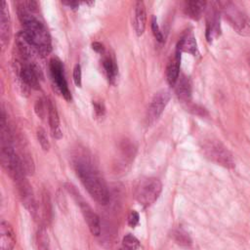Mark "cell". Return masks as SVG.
I'll return each instance as SVG.
<instances>
[{"instance_id": "obj_2", "label": "cell", "mask_w": 250, "mask_h": 250, "mask_svg": "<svg viewBox=\"0 0 250 250\" xmlns=\"http://www.w3.org/2000/svg\"><path fill=\"white\" fill-rule=\"evenodd\" d=\"M18 17L23 26V34L28 42L41 56L48 55L52 50L51 38L44 23L37 17L38 12L30 11L24 1L18 3Z\"/></svg>"}, {"instance_id": "obj_9", "label": "cell", "mask_w": 250, "mask_h": 250, "mask_svg": "<svg viewBox=\"0 0 250 250\" xmlns=\"http://www.w3.org/2000/svg\"><path fill=\"white\" fill-rule=\"evenodd\" d=\"M212 8L209 9L206 20V38L209 42L217 38L221 34L220 25V10L216 2L211 3Z\"/></svg>"}, {"instance_id": "obj_16", "label": "cell", "mask_w": 250, "mask_h": 250, "mask_svg": "<svg viewBox=\"0 0 250 250\" xmlns=\"http://www.w3.org/2000/svg\"><path fill=\"white\" fill-rule=\"evenodd\" d=\"M177 50L181 53L185 52V53H189L193 56L197 55V44H196L194 35L191 31H187L182 36V38L178 42Z\"/></svg>"}, {"instance_id": "obj_14", "label": "cell", "mask_w": 250, "mask_h": 250, "mask_svg": "<svg viewBox=\"0 0 250 250\" xmlns=\"http://www.w3.org/2000/svg\"><path fill=\"white\" fill-rule=\"evenodd\" d=\"M146 7L143 1H137L134 11V28L138 36L143 35L146 28Z\"/></svg>"}, {"instance_id": "obj_15", "label": "cell", "mask_w": 250, "mask_h": 250, "mask_svg": "<svg viewBox=\"0 0 250 250\" xmlns=\"http://www.w3.org/2000/svg\"><path fill=\"white\" fill-rule=\"evenodd\" d=\"M11 35V21L9 11L7 9V3L5 1L1 4V18H0V37L2 45L6 44Z\"/></svg>"}, {"instance_id": "obj_26", "label": "cell", "mask_w": 250, "mask_h": 250, "mask_svg": "<svg viewBox=\"0 0 250 250\" xmlns=\"http://www.w3.org/2000/svg\"><path fill=\"white\" fill-rule=\"evenodd\" d=\"M73 81L77 87H81L82 85V72H81V66L79 63H76L73 67Z\"/></svg>"}, {"instance_id": "obj_22", "label": "cell", "mask_w": 250, "mask_h": 250, "mask_svg": "<svg viewBox=\"0 0 250 250\" xmlns=\"http://www.w3.org/2000/svg\"><path fill=\"white\" fill-rule=\"evenodd\" d=\"M122 247L127 250H138L140 248V242L134 235L127 234L123 237Z\"/></svg>"}, {"instance_id": "obj_12", "label": "cell", "mask_w": 250, "mask_h": 250, "mask_svg": "<svg viewBox=\"0 0 250 250\" xmlns=\"http://www.w3.org/2000/svg\"><path fill=\"white\" fill-rule=\"evenodd\" d=\"M15 244L16 236L11 225L5 221H2L0 226V249L12 250Z\"/></svg>"}, {"instance_id": "obj_11", "label": "cell", "mask_w": 250, "mask_h": 250, "mask_svg": "<svg viewBox=\"0 0 250 250\" xmlns=\"http://www.w3.org/2000/svg\"><path fill=\"white\" fill-rule=\"evenodd\" d=\"M47 107H48V121H49V126L51 130V134L53 138L60 140L62 137V132L61 129V124H60V117L58 110L53 104L51 100L47 101Z\"/></svg>"}, {"instance_id": "obj_13", "label": "cell", "mask_w": 250, "mask_h": 250, "mask_svg": "<svg viewBox=\"0 0 250 250\" xmlns=\"http://www.w3.org/2000/svg\"><path fill=\"white\" fill-rule=\"evenodd\" d=\"M181 64V52L176 50L173 58L168 62L166 66V79L171 86H175L179 79Z\"/></svg>"}, {"instance_id": "obj_5", "label": "cell", "mask_w": 250, "mask_h": 250, "mask_svg": "<svg viewBox=\"0 0 250 250\" xmlns=\"http://www.w3.org/2000/svg\"><path fill=\"white\" fill-rule=\"evenodd\" d=\"M162 190L161 182L153 177L142 180L135 190L137 201L145 208L152 205L159 197Z\"/></svg>"}, {"instance_id": "obj_28", "label": "cell", "mask_w": 250, "mask_h": 250, "mask_svg": "<svg viewBox=\"0 0 250 250\" xmlns=\"http://www.w3.org/2000/svg\"><path fill=\"white\" fill-rule=\"evenodd\" d=\"M139 221H140V217H139L138 212H136L135 210L131 211L130 214H129V217H128V224H129V226L131 228H135L139 224Z\"/></svg>"}, {"instance_id": "obj_30", "label": "cell", "mask_w": 250, "mask_h": 250, "mask_svg": "<svg viewBox=\"0 0 250 250\" xmlns=\"http://www.w3.org/2000/svg\"><path fill=\"white\" fill-rule=\"evenodd\" d=\"M92 48H93V50H95L98 53H103L104 52V46L100 42H94L92 44Z\"/></svg>"}, {"instance_id": "obj_10", "label": "cell", "mask_w": 250, "mask_h": 250, "mask_svg": "<svg viewBox=\"0 0 250 250\" xmlns=\"http://www.w3.org/2000/svg\"><path fill=\"white\" fill-rule=\"evenodd\" d=\"M17 185V188H18V192H19V196L23 204V206L31 213L34 214L35 213V201H34V197H33V192H32V188L29 185V183L26 180V177L18 180L15 182Z\"/></svg>"}, {"instance_id": "obj_27", "label": "cell", "mask_w": 250, "mask_h": 250, "mask_svg": "<svg viewBox=\"0 0 250 250\" xmlns=\"http://www.w3.org/2000/svg\"><path fill=\"white\" fill-rule=\"evenodd\" d=\"M151 29H152L153 35L157 39V41L162 42L163 41V35H162V32L159 29L156 18L154 16H152V18H151Z\"/></svg>"}, {"instance_id": "obj_20", "label": "cell", "mask_w": 250, "mask_h": 250, "mask_svg": "<svg viewBox=\"0 0 250 250\" xmlns=\"http://www.w3.org/2000/svg\"><path fill=\"white\" fill-rule=\"evenodd\" d=\"M171 236L174 239V241L182 247L188 248V247L191 246V244H192V240H191L190 236L188 235V233L182 229H173L171 232Z\"/></svg>"}, {"instance_id": "obj_1", "label": "cell", "mask_w": 250, "mask_h": 250, "mask_svg": "<svg viewBox=\"0 0 250 250\" xmlns=\"http://www.w3.org/2000/svg\"><path fill=\"white\" fill-rule=\"evenodd\" d=\"M73 167L88 193L98 203L105 205L109 200L108 188L93 161L84 154H78L73 160Z\"/></svg>"}, {"instance_id": "obj_3", "label": "cell", "mask_w": 250, "mask_h": 250, "mask_svg": "<svg viewBox=\"0 0 250 250\" xmlns=\"http://www.w3.org/2000/svg\"><path fill=\"white\" fill-rule=\"evenodd\" d=\"M217 6L233 27V29L240 35L246 36L250 34V19L241 11L235 3L230 1H218Z\"/></svg>"}, {"instance_id": "obj_18", "label": "cell", "mask_w": 250, "mask_h": 250, "mask_svg": "<svg viewBox=\"0 0 250 250\" xmlns=\"http://www.w3.org/2000/svg\"><path fill=\"white\" fill-rule=\"evenodd\" d=\"M207 6V2L200 0H191L185 3V12L192 20H199Z\"/></svg>"}, {"instance_id": "obj_7", "label": "cell", "mask_w": 250, "mask_h": 250, "mask_svg": "<svg viewBox=\"0 0 250 250\" xmlns=\"http://www.w3.org/2000/svg\"><path fill=\"white\" fill-rule=\"evenodd\" d=\"M170 100V93L167 90H161L157 92L151 99L146 113V125L154 124L162 114Z\"/></svg>"}, {"instance_id": "obj_4", "label": "cell", "mask_w": 250, "mask_h": 250, "mask_svg": "<svg viewBox=\"0 0 250 250\" xmlns=\"http://www.w3.org/2000/svg\"><path fill=\"white\" fill-rule=\"evenodd\" d=\"M204 155L211 161L226 168H233L234 160L232 154L220 141L214 139L205 140L201 146Z\"/></svg>"}, {"instance_id": "obj_32", "label": "cell", "mask_w": 250, "mask_h": 250, "mask_svg": "<svg viewBox=\"0 0 250 250\" xmlns=\"http://www.w3.org/2000/svg\"><path fill=\"white\" fill-rule=\"evenodd\" d=\"M119 250H127V249H125V248H124V247H121V248H120V249H119Z\"/></svg>"}, {"instance_id": "obj_29", "label": "cell", "mask_w": 250, "mask_h": 250, "mask_svg": "<svg viewBox=\"0 0 250 250\" xmlns=\"http://www.w3.org/2000/svg\"><path fill=\"white\" fill-rule=\"evenodd\" d=\"M93 105H94V109H95L97 115L103 116L104 113V107L103 104L98 103V102H94V103H93Z\"/></svg>"}, {"instance_id": "obj_25", "label": "cell", "mask_w": 250, "mask_h": 250, "mask_svg": "<svg viewBox=\"0 0 250 250\" xmlns=\"http://www.w3.org/2000/svg\"><path fill=\"white\" fill-rule=\"evenodd\" d=\"M34 109H35L36 114H37L40 118H43L44 115L46 114V112H48L47 103L45 104V103L43 102V100H41V99L37 100L36 103H35V105H34Z\"/></svg>"}, {"instance_id": "obj_8", "label": "cell", "mask_w": 250, "mask_h": 250, "mask_svg": "<svg viewBox=\"0 0 250 250\" xmlns=\"http://www.w3.org/2000/svg\"><path fill=\"white\" fill-rule=\"evenodd\" d=\"M49 68H50L52 80H53L54 84L56 85L57 89L60 91L62 96L66 101H70L71 94H70V91L68 89V86H67V83L65 80V76H64V72H63V65H62V62L58 58H53L50 61Z\"/></svg>"}, {"instance_id": "obj_21", "label": "cell", "mask_w": 250, "mask_h": 250, "mask_svg": "<svg viewBox=\"0 0 250 250\" xmlns=\"http://www.w3.org/2000/svg\"><path fill=\"white\" fill-rule=\"evenodd\" d=\"M42 205H43V213L46 221H50L52 218V205L49 193L44 190L42 194Z\"/></svg>"}, {"instance_id": "obj_19", "label": "cell", "mask_w": 250, "mask_h": 250, "mask_svg": "<svg viewBox=\"0 0 250 250\" xmlns=\"http://www.w3.org/2000/svg\"><path fill=\"white\" fill-rule=\"evenodd\" d=\"M102 64L108 81L110 83H114L117 76V69H118L114 57H112L111 55H105L103 58Z\"/></svg>"}, {"instance_id": "obj_23", "label": "cell", "mask_w": 250, "mask_h": 250, "mask_svg": "<svg viewBox=\"0 0 250 250\" xmlns=\"http://www.w3.org/2000/svg\"><path fill=\"white\" fill-rule=\"evenodd\" d=\"M38 250H48V237L44 229H40L36 235Z\"/></svg>"}, {"instance_id": "obj_31", "label": "cell", "mask_w": 250, "mask_h": 250, "mask_svg": "<svg viewBox=\"0 0 250 250\" xmlns=\"http://www.w3.org/2000/svg\"><path fill=\"white\" fill-rule=\"evenodd\" d=\"M62 4L67 5V6L71 7V8H76V7L79 5V3L76 2V1H63Z\"/></svg>"}, {"instance_id": "obj_17", "label": "cell", "mask_w": 250, "mask_h": 250, "mask_svg": "<svg viewBox=\"0 0 250 250\" xmlns=\"http://www.w3.org/2000/svg\"><path fill=\"white\" fill-rule=\"evenodd\" d=\"M175 89H176V94L178 98L183 101L188 103L190 100L191 97V84L189 79L185 76L181 75L175 84Z\"/></svg>"}, {"instance_id": "obj_6", "label": "cell", "mask_w": 250, "mask_h": 250, "mask_svg": "<svg viewBox=\"0 0 250 250\" xmlns=\"http://www.w3.org/2000/svg\"><path fill=\"white\" fill-rule=\"evenodd\" d=\"M66 189L68 192L72 195L74 200L77 202V204L80 207L81 213L83 215V218L85 222L88 225V228L92 234L94 235H100L101 234V222L99 216L94 212L92 207L83 199L81 194L77 191V189L70 184L65 185Z\"/></svg>"}, {"instance_id": "obj_24", "label": "cell", "mask_w": 250, "mask_h": 250, "mask_svg": "<svg viewBox=\"0 0 250 250\" xmlns=\"http://www.w3.org/2000/svg\"><path fill=\"white\" fill-rule=\"evenodd\" d=\"M36 135H37L38 142H39L41 147L43 148V150H45V151L49 150V148H50V143H49V140H48V138H47V135H46L45 130L42 129V128H38V129H37V132H36Z\"/></svg>"}]
</instances>
